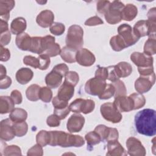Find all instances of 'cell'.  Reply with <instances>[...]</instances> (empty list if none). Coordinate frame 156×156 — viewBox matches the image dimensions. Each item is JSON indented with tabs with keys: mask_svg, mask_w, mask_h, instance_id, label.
I'll return each mask as SVG.
<instances>
[{
	"mask_svg": "<svg viewBox=\"0 0 156 156\" xmlns=\"http://www.w3.org/2000/svg\"><path fill=\"white\" fill-rule=\"evenodd\" d=\"M138 71L140 76H151L154 73L153 66H147V67H138Z\"/></svg>",
	"mask_w": 156,
	"mask_h": 156,
	"instance_id": "56",
	"label": "cell"
},
{
	"mask_svg": "<svg viewBox=\"0 0 156 156\" xmlns=\"http://www.w3.org/2000/svg\"><path fill=\"white\" fill-rule=\"evenodd\" d=\"M147 18L148 20L156 21V10L155 7L151 9L147 12Z\"/></svg>",
	"mask_w": 156,
	"mask_h": 156,
	"instance_id": "62",
	"label": "cell"
},
{
	"mask_svg": "<svg viewBox=\"0 0 156 156\" xmlns=\"http://www.w3.org/2000/svg\"><path fill=\"white\" fill-rule=\"evenodd\" d=\"M63 76L57 72L52 70L45 77V82L47 86L51 88H57L62 81Z\"/></svg>",
	"mask_w": 156,
	"mask_h": 156,
	"instance_id": "22",
	"label": "cell"
},
{
	"mask_svg": "<svg viewBox=\"0 0 156 156\" xmlns=\"http://www.w3.org/2000/svg\"><path fill=\"white\" fill-rule=\"evenodd\" d=\"M106 85L105 80L94 77L87 81L85 85V90L90 95L99 96L103 92Z\"/></svg>",
	"mask_w": 156,
	"mask_h": 156,
	"instance_id": "8",
	"label": "cell"
},
{
	"mask_svg": "<svg viewBox=\"0 0 156 156\" xmlns=\"http://www.w3.org/2000/svg\"><path fill=\"white\" fill-rule=\"evenodd\" d=\"M74 87L66 82H63L58 90L57 98L64 101L68 102L74 95Z\"/></svg>",
	"mask_w": 156,
	"mask_h": 156,
	"instance_id": "20",
	"label": "cell"
},
{
	"mask_svg": "<svg viewBox=\"0 0 156 156\" xmlns=\"http://www.w3.org/2000/svg\"><path fill=\"white\" fill-rule=\"evenodd\" d=\"M85 118L82 115L80 114H74L68 119L66 128L71 133L79 132L83 128Z\"/></svg>",
	"mask_w": 156,
	"mask_h": 156,
	"instance_id": "17",
	"label": "cell"
},
{
	"mask_svg": "<svg viewBox=\"0 0 156 156\" xmlns=\"http://www.w3.org/2000/svg\"><path fill=\"white\" fill-rule=\"evenodd\" d=\"M134 35L140 38L147 35L149 38L155 39L156 21L150 20H140L132 28Z\"/></svg>",
	"mask_w": 156,
	"mask_h": 156,
	"instance_id": "3",
	"label": "cell"
},
{
	"mask_svg": "<svg viewBox=\"0 0 156 156\" xmlns=\"http://www.w3.org/2000/svg\"><path fill=\"white\" fill-rule=\"evenodd\" d=\"M94 76L96 77L105 80L108 78L107 67H101L99 66L97 70L95 72Z\"/></svg>",
	"mask_w": 156,
	"mask_h": 156,
	"instance_id": "50",
	"label": "cell"
},
{
	"mask_svg": "<svg viewBox=\"0 0 156 156\" xmlns=\"http://www.w3.org/2000/svg\"><path fill=\"white\" fill-rule=\"evenodd\" d=\"M107 69H108V78H107L108 80L113 82L119 79L116 72L115 66H109L107 67Z\"/></svg>",
	"mask_w": 156,
	"mask_h": 156,
	"instance_id": "55",
	"label": "cell"
},
{
	"mask_svg": "<svg viewBox=\"0 0 156 156\" xmlns=\"http://www.w3.org/2000/svg\"><path fill=\"white\" fill-rule=\"evenodd\" d=\"M15 103L10 97L1 96L0 97V113L5 114L11 112L14 109Z\"/></svg>",
	"mask_w": 156,
	"mask_h": 156,
	"instance_id": "29",
	"label": "cell"
},
{
	"mask_svg": "<svg viewBox=\"0 0 156 156\" xmlns=\"http://www.w3.org/2000/svg\"><path fill=\"white\" fill-rule=\"evenodd\" d=\"M144 53L148 55H152L156 53V38H148L144 46Z\"/></svg>",
	"mask_w": 156,
	"mask_h": 156,
	"instance_id": "37",
	"label": "cell"
},
{
	"mask_svg": "<svg viewBox=\"0 0 156 156\" xmlns=\"http://www.w3.org/2000/svg\"><path fill=\"white\" fill-rule=\"evenodd\" d=\"M100 112L102 117L107 121L113 123H118L122 119V116L116 108L113 103L106 102L101 105Z\"/></svg>",
	"mask_w": 156,
	"mask_h": 156,
	"instance_id": "6",
	"label": "cell"
},
{
	"mask_svg": "<svg viewBox=\"0 0 156 156\" xmlns=\"http://www.w3.org/2000/svg\"><path fill=\"white\" fill-rule=\"evenodd\" d=\"M69 107L70 110L76 113H83L88 114L93 111L95 107V103L91 99L78 98L72 102Z\"/></svg>",
	"mask_w": 156,
	"mask_h": 156,
	"instance_id": "7",
	"label": "cell"
},
{
	"mask_svg": "<svg viewBox=\"0 0 156 156\" xmlns=\"http://www.w3.org/2000/svg\"><path fill=\"white\" fill-rule=\"evenodd\" d=\"M118 32L124 41L127 48L135 44L139 40L134 35L132 27L127 24L124 23L120 25L118 28Z\"/></svg>",
	"mask_w": 156,
	"mask_h": 156,
	"instance_id": "10",
	"label": "cell"
},
{
	"mask_svg": "<svg viewBox=\"0 0 156 156\" xmlns=\"http://www.w3.org/2000/svg\"><path fill=\"white\" fill-rule=\"evenodd\" d=\"M52 98V92L49 87H43L40 88L39 92V99L44 102H49Z\"/></svg>",
	"mask_w": 156,
	"mask_h": 156,
	"instance_id": "40",
	"label": "cell"
},
{
	"mask_svg": "<svg viewBox=\"0 0 156 156\" xmlns=\"http://www.w3.org/2000/svg\"><path fill=\"white\" fill-rule=\"evenodd\" d=\"M115 68L119 78L126 77L130 75L132 72V67L131 65L126 62H121L116 65H115Z\"/></svg>",
	"mask_w": 156,
	"mask_h": 156,
	"instance_id": "28",
	"label": "cell"
},
{
	"mask_svg": "<svg viewBox=\"0 0 156 156\" xmlns=\"http://www.w3.org/2000/svg\"><path fill=\"white\" fill-rule=\"evenodd\" d=\"M124 6V4L119 1H114L110 2L107 11L104 14L106 21L110 24L119 23L122 20L121 12Z\"/></svg>",
	"mask_w": 156,
	"mask_h": 156,
	"instance_id": "4",
	"label": "cell"
},
{
	"mask_svg": "<svg viewBox=\"0 0 156 156\" xmlns=\"http://www.w3.org/2000/svg\"><path fill=\"white\" fill-rule=\"evenodd\" d=\"M52 70L57 72L60 74H61L63 77L66 75V74L69 71V68L68 66L65 63H60L55 65Z\"/></svg>",
	"mask_w": 156,
	"mask_h": 156,
	"instance_id": "54",
	"label": "cell"
},
{
	"mask_svg": "<svg viewBox=\"0 0 156 156\" xmlns=\"http://www.w3.org/2000/svg\"><path fill=\"white\" fill-rule=\"evenodd\" d=\"M103 23V21L98 16H94L87 20L85 22V25L88 26H93L102 24Z\"/></svg>",
	"mask_w": 156,
	"mask_h": 156,
	"instance_id": "52",
	"label": "cell"
},
{
	"mask_svg": "<svg viewBox=\"0 0 156 156\" xmlns=\"http://www.w3.org/2000/svg\"><path fill=\"white\" fill-rule=\"evenodd\" d=\"M76 59L79 65L83 66H90L96 61L94 55L86 48H80L77 51Z\"/></svg>",
	"mask_w": 156,
	"mask_h": 156,
	"instance_id": "14",
	"label": "cell"
},
{
	"mask_svg": "<svg viewBox=\"0 0 156 156\" xmlns=\"http://www.w3.org/2000/svg\"><path fill=\"white\" fill-rule=\"evenodd\" d=\"M23 62L25 65L34 68L46 70L50 65V58L49 57L43 55H39L38 57H35L32 55H26L23 58Z\"/></svg>",
	"mask_w": 156,
	"mask_h": 156,
	"instance_id": "9",
	"label": "cell"
},
{
	"mask_svg": "<svg viewBox=\"0 0 156 156\" xmlns=\"http://www.w3.org/2000/svg\"><path fill=\"white\" fill-rule=\"evenodd\" d=\"M60 46L55 42V38L51 35H46L42 37V51L40 55L49 57H55L60 54Z\"/></svg>",
	"mask_w": 156,
	"mask_h": 156,
	"instance_id": "5",
	"label": "cell"
},
{
	"mask_svg": "<svg viewBox=\"0 0 156 156\" xmlns=\"http://www.w3.org/2000/svg\"><path fill=\"white\" fill-rule=\"evenodd\" d=\"M43 154L42 146L38 144H35L31 148H30L27 153V155H37V156H41Z\"/></svg>",
	"mask_w": 156,
	"mask_h": 156,
	"instance_id": "49",
	"label": "cell"
},
{
	"mask_svg": "<svg viewBox=\"0 0 156 156\" xmlns=\"http://www.w3.org/2000/svg\"><path fill=\"white\" fill-rule=\"evenodd\" d=\"M52 102V105L54 108H63L68 106V102L59 99L57 98V96H55L53 98Z\"/></svg>",
	"mask_w": 156,
	"mask_h": 156,
	"instance_id": "58",
	"label": "cell"
},
{
	"mask_svg": "<svg viewBox=\"0 0 156 156\" xmlns=\"http://www.w3.org/2000/svg\"><path fill=\"white\" fill-rule=\"evenodd\" d=\"M32 37L27 33L23 32L16 37L15 43L16 46L22 51H29L31 44Z\"/></svg>",
	"mask_w": 156,
	"mask_h": 156,
	"instance_id": "23",
	"label": "cell"
},
{
	"mask_svg": "<svg viewBox=\"0 0 156 156\" xmlns=\"http://www.w3.org/2000/svg\"><path fill=\"white\" fill-rule=\"evenodd\" d=\"M42 51V37H32L31 44L29 51L40 55Z\"/></svg>",
	"mask_w": 156,
	"mask_h": 156,
	"instance_id": "35",
	"label": "cell"
},
{
	"mask_svg": "<svg viewBox=\"0 0 156 156\" xmlns=\"http://www.w3.org/2000/svg\"><path fill=\"white\" fill-rule=\"evenodd\" d=\"M110 128L108 127H107L105 125L100 124L97 126L95 129L94 131L98 133V134L100 136V138L101 139V141H106L108 135H109V132H110Z\"/></svg>",
	"mask_w": 156,
	"mask_h": 156,
	"instance_id": "44",
	"label": "cell"
},
{
	"mask_svg": "<svg viewBox=\"0 0 156 156\" xmlns=\"http://www.w3.org/2000/svg\"><path fill=\"white\" fill-rule=\"evenodd\" d=\"M135 126L138 133L147 136L156 134V112L146 108L138 112L135 116Z\"/></svg>",
	"mask_w": 156,
	"mask_h": 156,
	"instance_id": "1",
	"label": "cell"
},
{
	"mask_svg": "<svg viewBox=\"0 0 156 156\" xmlns=\"http://www.w3.org/2000/svg\"><path fill=\"white\" fill-rule=\"evenodd\" d=\"M76 52L77 50L68 48L66 46L61 49L60 55L62 60H63L65 62L69 63H72L76 62Z\"/></svg>",
	"mask_w": 156,
	"mask_h": 156,
	"instance_id": "30",
	"label": "cell"
},
{
	"mask_svg": "<svg viewBox=\"0 0 156 156\" xmlns=\"http://www.w3.org/2000/svg\"><path fill=\"white\" fill-rule=\"evenodd\" d=\"M6 76V69L2 65H1V69H0V77H4Z\"/></svg>",
	"mask_w": 156,
	"mask_h": 156,
	"instance_id": "64",
	"label": "cell"
},
{
	"mask_svg": "<svg viewBox=\"0 0 156 156\" xmlns=\"http://www.w3.org/2000/svg\"><path fill=\"white\" fill-rule=\"evenodd\" d=\"M27 117V112L20 108H14L9 115V118L15 122L25 121Z\"/></svg>",
	"mask_w": 156,
	"mask_h": 156,
	"instance_id": "31",
	"label": "cell"
},
{
	"mask_svg": "<svg viewBox=\"0 0 156 156\" xmlns=\"http://www.w3.org/2000/svg\"><path fill=\"white\" fill-rule=\"evenodd\" d=\"M50 141L49 144L55 146H59L62 147H69L70 134L63 131H49Z\"/></svg>",
	"mask_w": 156,
	"mask_h": 156,
	"instance_id": "11",
	"label": "cell"
},
{
	"mask_svg": "<svg viewBox=\"0 0 156 156\" xmlns=\"http://www.w3.org/2000/svg\"><path fill=\"white\" fill-rule=\"evenodd\" d=\"M83 30L78 25L71 26L66 37V44L68 48L76 49H80L83 44Z\"/></svg>",
	"mask_w": 156,
	"mask_h": 156,
	"instance_id": "2",
	"label": "cell"
},
{
	"mask_svg": "<svg viewBox=\"0 0 156 156\" xmlns=\"http://www.w3.org/2000/svg\"><path fill=\"white\" fill-rule=\"evenodd\" d=\"M107 155L110 156H120L126 155L127 153L121 146V144L118 141V140L110 141L107 142Z\"/></svg>",
	"mask_w": 156,
	"mask_h": 156,
	"instance_id": "21",
	"label": "cell"
},
{
	"mask_svg": "<svg viewBox=\"0 0 156 156\" xmlns=\"http://www.w3.org/2000/svg\"><path fill=\"white\" fill-rule=\"evenodd\" d=\"M110 44L113 50L115 51H120L127 48L124 41L119 35H115L110 38Z\"/></svg>",
	"mask_w": 156,
	"mask_h": 156,
	"instance_id": "33",
	"label": "cell"
},
{
	"mask_svg": "<svg viewBox=\"0 0 156 156\" xmlns=\"http://www.w3.org/2000/svg\"><path fill=\"white\" fill-rule=\"evenodd\" d=\"M4 155H21V149L16 145L7 146L4 149Z\"/></svg>",
	"mask_w": 156,
	"mask_h": 156,
	"instance_id": "46",
	"label": "cell"
},
{
	"mask_svg": "<svg viewBox=\"0 0 156 156\" xmlns=\"http://www.w3.org/2000/svg\"><path fill=\"white\" fill-rule=\"evenodd\" d=\"M40 87L37 84L30 85L26 91V98L31 101H37L39 99V92Z\"/></svg>",
	"mask_w": 156,
	"mask_h": 156,
	"instance_id": "32",
	"label": "cell"
},
{
	"mask_svg": "<svg viewBox=\"0 0 156 156\" xmlns=\"http://www.w3.org/2000/svg\"><path fill=\"white\" fill-rule=\"evenodd\" d=\"M65 30V26L61 23L55 22L49 28V30L51 34L55 35H61L63 34Z\"/></svg>",
	"mask_w": 156,
	"mask_h": 156,
	"instance_id": "45",
	"label": "cell"
},
{
	"mask_svg": "<svg viewBox=\"0 0 156 156\" xmlns=\"http://www.w3.org/2000/svg\"><path fill=\"white\" fill-rule=\"evenodd\" d=\"M65 82L73 85V87H75L79 80V77L78 74L75 71H68L66 75L65 76Z\"/></svg>",
	"mask_w": 156,
	"mask_h": 156,
	"instance_id": "42",
	"label": "cell"
},
{
	"mask_svg": "<svg viewBox=\"0 0 156 156\" xmlns=\"http://www.w3.org/2000/svg\"><path fill=\"white\" fill-rule=\"evenodd\" d=\"M128 154L132 156H144L146 149L141 142L135 137H130L126 141Z\"/></svg>",
	"mask_w": 156,
	"mask_h": 156,
	"instance_id": "13",
	"label": "cell"
},
{
	"mask_svg": "<svg viewBox=\"0 0 156 156\" xmlns=\"http://www.w3.org/2000/svg\"><path fill=\"white\" fill-rule=\"evenodd\" d=\"M36 141L37 144H40L42 147L49 144L50 141L49 132L44 130L40 131L36 136Z\"/></svg>",
	"mask_w": 156,
	"mask_h": 156,
	"instance_id": "38",
	"label": "cell"
},
{
	"mask_svg": "<svg viewBox=\"0 0 156 156\" xmlns=\"http://www.w3.org/2000/svg\"><path fill=\"white\" fill-rule=\"evenodd\" d=\"M9 30L8 23L7 21L0 19V32L1 33L4 32Z\"/></svg>",
	"mask_w": 156,
	"mask_h": 156,
	"instance_id": "63",
	"label": "cell"
},
{
	"mask_svg": "<svg viewBox=\"0 0 156 156\" xmlns=\"http://www.w3.org/2000/svg\"><path fill=\"white\" fill-rule=\"evenodd\" d=\"M85 139L88 146H93L99 144L101 141L100 136L94 130L87 133L85 136Z\"/></svg>",
	"mask_w": 156,
	"mask_h": 156,
	"instance_id": "39",
	"label": "cell"
},
{
	"mask_svg": "<svg viewBox=\"0 0 156 156\" xmlns=\"http://www.w3.org/2000/svg\"><path fill=\"white\" fill-rule=\"evenodd\" d=\"M12 83V80L10 77L5 76L0 77V88L1 89H6L9 88Z\"/></svg>",
	"mask_w": 156,
	"mask_h": 156,
	"instance_id": "59",
	"label": "cell"
},
{
	"mask_svg": "<svg viewBox=\"0 0 156 156\" xmlns=\"http://www.w3.org/2000/svg\"><path fill=\"white\" fill-rule=\"evenodd\" d=\"M13 122L10 118L1 121L0 124V137L2 140L10 141L15 137V133L13 127Z\"/></svg>",
	"mask_w": 156,
	"mask_h": 156,
	"instance_id": "15",
	"label": "cell"
},
{
	"mask_svg": "<svg viewBox=\"0 0 156 156\" xmlns=\"http://www.w3.org/2000/svg\"><path fill=\"white\" fill-rule=\"evenodd\" d=\"M48 126L51 127H57L60 124V119L54 114L49 116L46 119Z\"/></svg>",
	"mask_w": 156,
	"mask_h": 156,
	"instance_id": "51",
	"label": "cell"
},
{
	"mask_svg": "<svg viewBox=\"0 0 156 156\" xmlns=\"http://www.w3.org/2000/svg\"><path fill=\"white\" fill-rule=\"evenodd\" d=\"M34 76L33 71L28 68H21L16 73L15 77L18 82L24 85L30 81Z\"/></svg>",
	"mask_w": 156,
	"mask_h": 156,
	"instance_id": "24",
	"label": "cell"
},
{
	"mask_svg": "<svg viewBox=\"0 0 156 156\" xmlns=\"http://www.w3.org/2000/svg\"><path fill=\"white\" fill-rule=\"evenodd\" d=\"M113 103L120 112H128L133 110V104L130 96L125 95L115 97Z\"/></svg>",
	"mask_w": 156,
	"mask_h": 156,
	"instance_id": "18",
	"label": "cell"
},
{
	"mask_svg": "<svg viewBox=\"0 0 156 156\" xmlns=\"http://www.w3.org/2000/svg\"><path fill=\"white\" fill-rule=\"evenodd\" d=\"M27 24L26 20L23 17H17L15 18L10 24V30L14 35L20 34L26 29Z\"/></svg>",
	"mask_w": 156,
	"mask_h": 156,
	"instance_id": "26",
	"label": "cell"
},
{
	"mask_svg": "<svg viewBox=\"0 0 156 156\" xmlns=\"http://www.w3.org/2000/svg\"><path fill=\"white\" fill-rule=\"evenodd\" d=\"M0 53H1V61L6 62L10 57V53L7 48H4L2 46L0 47Z\"/></svg>",
	"mask_w": 156,
	"mask_h": 156,
	"instance_id": "60",
	"label": "cell"
},
{
	"mask_svg": "<svg viewBox=\"0 0 156 156\" xmlns=\"http://www.w3.org/2000/svg\"><path fill=\"white\" fill-rule=\"evenodd\" d=\"M110 4L109 1H99L96 4L97 12L102 15H104L107 11Z\"/></svg>",
	"mask_w": 156,
	"mask_h": 156,
	"instance_id": "47",
	"label": "cell"
},
{
	"mask_svg": "<svg viewBox=\"0 0 156 156\" xmlns=\"http://www.w3.org/2000/svg\"><path fill=\"white\" fill-rule=\"evenodd\" d=\"M10 98L14 102L15 104H20L22 102V95L20 91L17 90H13L10 94Z\"/></svg>",
	"mask_w": 156,
	"mask_h": 156,
	"instance_id": "57",
	"label": "cell"
},
{
	"mask_svg": "<svg viewBox=\"0 0 156 156\" xmlns=\"http://www.w3.org/2000/svg\"><path fill=\"white\" fill-rule=\"evenodd\" d=\"M133 104V110H137L143 107L146 103L145 98L142 94L134 93L129 95Z\"/></svg>",
	"mask_w": 156,
	"mask_h": 156,
	"instance_id": "34",
	"label": "cell"
},
{
	"mask_svg": "<svg viewBox=\"0 0 156 156\" xmlns=\"http://www.w3.org/2000/svg\"><path fill=\"white\" fill-rule=\"evenodd\" d=\"M118 131L115 128H110V132H109V135L108 136L107 139V141H115V140H118Z\"/></svg>",
	"mask_w": 156,
	"mask_h": 156,
	"instance_id": "61",
	"label": "cell"
},
{
	"mask_svg": "<svg viewBox=\"0 0 156 156\" xmlns=\"http://www.w3.org/2000/svg\"><path fill=\"white\" fill-rule=\"evenodd\" d=\"M137 7L132 4H128L122 10L121 18L122 20L130 21L133 20L137 15Z\"/></svg>",
	"mask_w": 156,
	"mask_h": 156,
	"instance_id": "27",
	"label": "cell"
},
{
	"mask_svg": "<svg viewBox=\"0 0 156 156\" xmlns=\"http://www.w3.org/2000/svg\"><path fill=\"white\" fill-rule=\"evenodd\" d=\"M115 88L112 83H108L106 85L103 92L99 96L100 99H108L115 95Z\"/></svg>",
	"mask_w": 156,
	"mask_h": 156,
	"instance_id": "43",
	"label": "cell"
},
{
	"mask_svg": "<svg viewBox=\"0 0 156 156\" xmlns=\"http://www.w3.org/2000/svg\"><path fill=\"white\" fill-rule=\"evenodd\" d=\"M54 15L52 11L49 10H44L41 11L37 16V23L43 28L51 26L54 23Z\"/></svg>",
	"mask_w": 156,
	"mask_h": 156,
	"instance_id": "19",
	"label": "cell"
},
{
	"mask_svg": "<svg viewBox=\"0 0 156 156\" xmlns=\"http://www.w3.org/2000/svg\"><path fill=\"white\" fill-rule=\"evenodd\" d=\"M11 39V34L9 30L1 33L0 43L1 46H5L9 43Z\"/></svg>",
	"mask_w": 156,
	"mask_h": 156,
	"instance_id": "53",
	"label": "cell"
},
{
	"mask_svg": "<svg viewBox=\"0 0 156 156\" xmlns=\"http://www.w3.org/2000/svg\"><path fill=\"white\" fill-rule=\"evenodd\" d=\"M131 61L138 67H147L153 66L154 59L152 56L146 54L134 52L130 55Z\"/></svg>",
	"mask_w": 156,
	"mask_h": 156,
	"instance_id": "16",
	"label": "cell"
},
{
	"mask_svg": "<svg viewBox=\"0 0 156 156\" xmlns=\"http://www.w3.org/2000/svg\"><path fill=\"white\" fill-rule=\"evenodd\" d=\"M155 73L147 76H140V77L135 80V88L138 93L143 94L146 93L151 89L155 83Z\"/></svg>",
	"mask_w": 156,
	"mask_h": 156,
	"instance_id": "12",
	"label": "cell"
},
{
	"mask_svg": "<svg viewBox=\"0 0 156 156\" xmlns=\"http://www.w3.org/2000/svg\"><path fill=\"white\" fill-rule=\"evenodd\" d=\"M70 108L69 106L60 108H54V114L60 120L65 119L70 112Z\"/></svg>",
	"mask_w": 156,
	"mask_h": 156,
	"instance_id": "48",
	"label": "cell"
},
{
	"mask_svg": "<svg viewBox=\"0 0 156 156\" xmlns=\"http://www.w3.org/2000/svg\"><path fill=\"white\" fill-rule=\"evenodd\" d=\"M15 1H0V16L1 19L8 21L10 18V12L15 6Z\"/></svg>",
	"mask_w": 156,
	"mask_h": 156,
	"instance_id": "25",
	"label": "cell"
},
{
	"mask_svg": "<svg viewBox=\"0 0 156 156\" xmlns=\"http://www.w3.org/2000/svg\"><path fill=\"white\" fill-rule=\"evenodd\" d=\"M13 127L15 133V136L19 137L25 135L28 130L27 124L25 121L18 122H13Z\"/></svg>",
	"mask_w": 156,
	"mask_h": 156,
	"instance_id": "36",
	"label": "cell"
},
{
	"mask_svg": "<svg viewBox=\"0 0 156 156\" xmlns=\"http://www.w3.org/2000/svg\"><path fill=\"white\" fill-rule=\"evenodd\" d=\"M112 85L114 86L115 88V98L120 96H125L127 93V90L124 82L119 79L113 82Z\"/></svg>",
	"mask_w": 156,
	"mask_h": 156,
	"instance_id": "41",
	"label": "cell"
}]
</instances>
